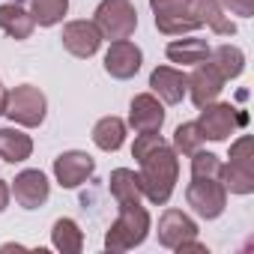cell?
Listing matches in <instances>:
<instances>
[{
    "mask_svg": "<svg viewBox=\"0 0 254 254\" xmlns=\"http://www.w3.org/2000/svg\"><path fill=\"white\" fill-rule=\"evenodd\" d=\"M126 135H129V126H126V120H123V117L108 114V117L96 120L93 135H90V138H93V144H96L102 153H117V150H123Z\"/></svg>",
    "mask_w": 254,
    "mask_h": 254,
    "instance_id": "d6986e66",
    "label": "cell"
},
{
    "mask_svg": "<svg viewBox=\"0 0 254 254\" xmlns=\"http://www.w3.org/2000/svg\"><path fill=\"white\" fill-rule=\"evenodd\" d=\"M9 200H12V191H9V180H0V215L6 212Z\"/></svg>",
    "mask_w": 254,
    "mask_h": 254,
    "instance_id": "83f0119b",
    "label": "cell"
},
{
    "mask_svg": "<svg viewBox=\"0 0 254 254\" xmlns=\"http://www.w3.org/2000/svg\"><path fill=\"white\" fill-rule=\"evenodd\" d=\"M54 183L60 189H78L84 186L93 174H96V159L87 153V150H63L57 159H54Z\"/></svg>",
    "mask_w": 254,
    "mask_h": 254,
    "instance_id": "9c48e42d",
    "label": "cell"
},
{
    "mask_svg": "<svg viewBox=\"0 0 254 254\" xmlns=\"http://www.w3.org/2000/svg\"><path fill=\"white\" fill-rule=\"evenodd\" d=\"M224 75L212 66V60H203V63H197V66H191V75H189V99H191V105L194 108H203V105H209V102H215L218 96H221V90H224Z\"/></svg>",
    "mask_w": 254,
    "mask_h": 254,
    "instance_id": "4fadbf2b",
    "label": "cell"
},
{
    "mask_svg": "<svg viewBox=\"0 0 254 254\" xmlns=\"http://www.w3.org/2000/svg\"><path fill=\"white\" fill-rule=\"evenodd\" d=\"M0 30L15 42H24L33 36L36 21H33L30 9H24L18 0H9V3H0Z\"/></svg>",
    "mask_w": 254,
    "mask_h": 254,
    "instance_id": "e0dca14e",
    "label": "cell"
},
{
    "mask_svg": "<svg viewBox=\"0 0 254 254\" xmlns=\"http://www.w3.org/2000/svg\"><path fill=\"white\" fill-rule=\"evenodd\" d=\"M171 147L177 150V156H191V153H197V150L203 147V135H200V129H197V123H194V120L177 126V129H174V141H171Z\"/></svg>",
    "mask_w": 254,
    "mask_h": 254,
    "instance_id": "d4e9b609",
    "label": "cell"
},
{
    "mask_svg": "<svg viewBox=\"0 0 254 254\" xmlns=\"http://www.w3.org/2000/svg\"><path fill=\"white\" fill-rule=\"evenodd\" d=\"M3 117H9V123L21 129H39L48 117V96L33 84H18L6 90Z\"/></svg>",
    "mask_w": 254,
    "mask_h": 254,
    "instance_id": "3957f363",
    "label": "cell"
},
{
    "mask_svg": "<svg viewBox=\"0 0 254 254\" xmlns=\"http://www.w3.org/2000/svg\"><path fill=\"white\" fill-rule=\"evenodd\" d=\"M30 156H33V138L21 126H3V129H0V162L21 165Z\"/></svg>",
    "mask_w": 254,
    "mask_h": 254,
    "instance_id": "ac0fdd59",
    "label": "cell"
},
{
    "mask_svg": "<svg viewBox=\"0 0 254 254\" xmlns=\"http://www.w3.org/2000/svg\"><path fill=\"white\" fill-rule=\"evenodd\" d=\"M9 191H12V197H15V203L21 209H39L51 197V180L39 168H24L9 183Z\"/></svg>",
    "mask_w": 254,
    "mask_h": 254,
    "instance_id": "ba28073f",
    "label": "cell"
},
{
    "mask_svg": "<svg viewBox=\"0 0 254 254\" xmlns=\"http://www.w3.org/2000/svg\"><path fill=\"white\" fill-rule=\"evenodd\" d=\"M153 21L162 36H186L200 30V21L191 12V0H150Z\"/></svg>",
    "mask_w": 254,
    "mask_h": 254,
    "instance_id": "8992f818",
    "label": "cell"
},
{
    "mask_svg": "<svg viewBox=\"0 0 254 254\" xmlns=\"http://www.w3.org/2000/svg\"><path fill=\"white\" fill-rule=\"evenodd\" d=\"M102 66L114 81H132L144 66V51L132 39H114L105 51Z\"/></svg>",
    "mask_w": 254,
    "mask_h": 254,
    "instance_id": "30bf717a",
    "label": "cell"
},
{
    "mask_svg": "<svg viewBox=\"0 0 254 254\" xmlns=\"http://www.w3.org/2000/svg\"><path fill=\"white\" fill-rule=\"evenodd\" d=\"M51 248L60 254H81L84 251V230L75 218H57L51 224Z\"/></svg>",
    "mask_w": 254,
    "mask_h": 254,
    "instance_id": "44dd1931",
    "label": "cell"
},
{
    "mask_svg": "<svg viewBox=\"0 0 254 254\" xmlns=\"http://www.w3.org/2000/svg\"><path fill=\"white\" fill-rule=\"evenodd\" d=\"M3 108H6V87H3V78H0V117H3Z\"/></svg>",
    "mask_w": 254,
    "mask_h": 254,
    "instance_id": "f1b7e54d",
    "label": "cell"
},
{
    "mask_svg": "<svg viewBox=\"0 0 254 254\" xmlns=\"http://www.w3.org/2000/svg\"><path fill=\"white\" fill-rule=\"evenodd\" d=\"M197 233H200L197 221H194L189 212H183V209H174V206H168V209L159 215L156 236H159V245H162V248H168V251H177L183 242H189V239H197Z\"/></svg>",
    "mask_w": 254,
    "mask_h": 254,
    "instance_id": "8fae6325",
    "label": "cell"
},
{
    "mask_svg": "<svg viewBox=\"0 0 254 254\" xmlns=\"http://www.w3.org/2000/svg\"><path fill=\"white\" fill-rule=\"evenodd\" d=\"M150 93L162 105H180L189 93V75L177 66H156L150 72Z\"/></svg>",
    "mask_w": 254,
    "mask_h": 254,
    "instance_id": "9a60e30c",
    "label": "cell"
},
{
    "mask_svg": "<svg viewBox=\"0 0 254 254\" xmlns=\"http://www.w3.org/2000/svg\"><path fill=\"white\" fill-rule=\"evenodd\" d=\"M186 203L191 206V212L203 221H215L224 215L227 209V191L221 186V180H206V177H191V183L186 186Z\"/></svg>",
    "mask_w": 254,
    "mask_h": 254,
    "instance_id": "52a82bcc",
    "label": "cell"
},
{
    "mask_svg": "<svg viewBox=\"0 0 254 254\" xmlns=\"http://www.w3.org/2000/svg\"><path fill=\"white\" fill-rule=\"evenodd\" d=\"M209 60H212V66L224 75V81H236V78H242V72H245V51H242L239 45H230V42L215 45V48L209 51Z\"/></svg>",
    "mask_w": 254,
    "mask_h": 254,
    "instance_id": "603a6c76",
    "label": "cell"
},
{
    "mask_svg": "<svg viewBox=\"0 0 254 254\" xmlns=\"http://www.w3.org/2000/svg\"><path fill=\"white\" fill-rule=\"evenodd\" d=\"M129 129H135V135L144 132H162L165 126V105L159 102V96L153 93H138L129 102V120H126Z\"/></svg>",
    "mask_w": 254,
    "mask_h": 254,
    "instance_id": "5bb4252c",
    "label": "cell"
},
{
    "mask_svg": "<svg viewBox=\"0 0 254 254\" xmlns=\"http://www.w3.org/2000/svg\"><path fill=\"white\" fill-rule=\"evenodd\" d=\"M69 12V0H30V15L36 27H57Z\"/></svg>",
    "mask_w": 254,
    "mask_h": 254,
    "instance_id": "cb8c5ba5",
    "label": "cell"
},
{
    "mask_svg": "<svg viewBox=\"0 0 254 254\" xmlns=\"http://www.w3.org/2000/svg\"><path fill=\"white\" fill-rule=\"evenodd\" d=\"M189 159H191V177H206V180H218L221 177V159L215 153H203V147H200Z\"/></svg>",
    "mask_w": 254,
    "mask_h": 254,
    "instance_id": "484cf974",
    "label": "cell"
},
{
    "mask_svg": "<svg viewBox=\"0 0 254 254\" xmlns=\"http://www.w3.org/2000/svg\"><path fill=\"white\" fill-rule=\"evenodd\" d=\"M150 230H153V218H150V209L141 200H135V203H117V218L105 230V248L111 254L132 251V248H138V245L147 242Z\"/></svg>",
    "mask_w": 254,
    "mask_h": 254,
    "instance_id": "7a4b0ae2",
    "label": "cell"
},
{
    "mask_svg": "<svg viewBox=\"0 0 254 254\" xmlns=\"http://www.w3.org/2000/svg\"><path fill=\"white\" fill-rule=\"evenodd\" d=\"M191 12L200 21V27H209L215 36H236V24L221 9L218 0H191Z\"/></svg>",
    "mask_w": 254,
    "mask_h": 254,
    "instance_id": "ffe728a7",
    "label": "cell"
},
{
    "mask_svg": "<svg viewBox=\"0 0 254 254\" xmlns=\"http://www.w3.org/2000/svg\"><path fill=\"white\" fill-rule=\"evenodd\" d=\"M197 129L203 135V141H212V144H221V141H230V135H236L242 126L248 123V114L233 108L230 102H209L203 108H197Z\"/></svg>",
    "mask_w": 254,
    "mask_h": 254,
    "instance_id": "277c9868",
    "label": "cell"
},
{
    "mask_svg": "<svg viewBox=\"0 0 254 254\" xmlns=\"http://www.w3.org/2000/svg\"><path fill=\"white\" fill-rule=\"evenodd\" d=\"M221 9L236 18H251L254 15V0H218Z\"/></svg>",
    "mask_w": 254,
    "mask_h": 254,
    "instance_id": "4316f807",
    "label": "cell"
},
{
    "mask_svg": "<svg viewBox=\"0 0 254 254\" xmlns=\"http://www.w3.org/2000/svg\"><path fill=\"white\" fill-rule=\"evenodd\" d=\"M209 51H212V45H209L206 39L191 36V33L174 36V39L165 45V57H168L171 63H177V66H197V63L209 60Z\"/></svg>",
    "mask_w": 254,
    "mask_h": 254,
    "instance_id": "2e32d148",
    "label": "cell"
},
{
    "mask_svg": "<svg viewBox=\"0 0 254 254\" xmlns=\"http://www.w3.org/2000/svg\"><path fill=\"white\" fill-rule=\"evenodd\" d=\"M108 189H111V197L117 203H135V200L144 197L141 177L132 168H114L111 177H108Z\"/></svg>",
    "mask_w": 254,
    "mask_h": 254,
    "instance_id": "7402d4cb",
    "label": "cell"
},
{
    "mask_svg": "<svg viewBox=\"0 0 254 254\" xmlns=\"http://www.w3.org/2000/svg\"><path fill=\"white\" fill-rule=\"evenodd\" d=\"M60 42H63V48L72 54V57H78V60H90V57H96L99 54V48H102V33L96 30V24L93 21H87V18H75V21H66L63 24V36H60Z\"/></svg>",
    "mask_w": 254,
    "mask_h": 254,
    "instance_id": "7c38bea8",
    "label": "cell"
},
{
    "mask_svg": "<svg viewBox=\"0 0 254 254\" xmlns=\"http://www.w3.org/2000/svg\"><path fill=\"white\" fill-rule=\"evenodd\" d=\"M132 159L138 162V177H141V189L144 197L153 206H165L171 203L177 183H180V156L171 147V141H165L159 132H144L135 135L132 144Z\"/></svg>",
    "mask_w": 254,
    "mask_h": 254,
    "instance_id": "6da1fadb",
    "label": "cell"
},
{
    "mask_svg": "<svg viewBox=\"0 0 254 254\" xmlns=\"http://www.w3.org/2000/svg\"><path fill=\"white\" fill-rule=\"evenodd\" d=\"M93 24L102 39H132L138 30V9L132 0H102L93 12Z\"/></svg>",
    "mask_w": 254,
    "mask_h": 254,
    "instance_id": "5b68a950",
    "label": "cell"
}]
</instances>
